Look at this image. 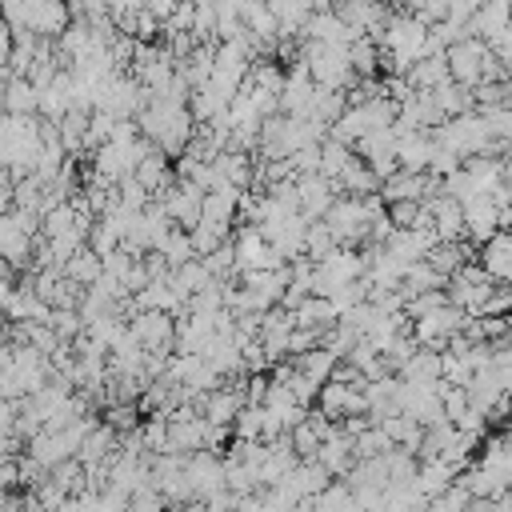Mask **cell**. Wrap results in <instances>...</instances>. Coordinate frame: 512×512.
I'll return each mask as SVG.
<instances>
[{
	"label": "cell",
	"instance_id": "6da1fadb",
	"mask_svg": "<svg viewBox=\"0 0 512 512\" xmlns=\"http://www.w3.org/2000/svg\"><path fill=\"white\" fill-rule=\"evenodd\" d=\"M444 56H448V72H452V80L476 88V84L484 80V64H488V56H492V44H488L484 36H464V40L448 44Z\"/></svg>",
	"mask_w": 512,
	"mask_h": 512
},
{
	"label": "cell",
	"instance_id": "7a4b0ae2",
	"mask_svg": "<svg viewBox=\"0 0 512 512\" xmlns=\"http://www.w3.org/2000/svg\"><path fill=\"white\" fill-rule=\"evenodd\" d=\"M128 328H132V336L148 352H172L176 348V316L164 312V308H140V312H132Z\"/></svg>",
	"mask_w": 512,
	"mask_h": 512
},
{
	"label": "cell",
	"instance_id": "3957f363",
	"mask_svg": "<svg viewBox=\"0 0 512 512\" xmlns=\"http://www.w3.org/2000/svg\"><path fill=\"white\" fill-rule=\"evenodd\" d=\"M156 200L164 204V212H168L180 228H192V224L204 216V188H200V184H192V180H180L176 188L168 184Z\"/></svg>",
	"mask_w": 512,
	"mask_h": 512
},
{
	"label": "cell",
	"instance_id": "277c9868",
	"mask_svg": "<svg viewBox=\"0 0 512 512\" xmlns=\"http://www.w3.org/2000/svg\"><path fill=\"white\" fill-rule=\"evenodd\" d=\"M312 92H316V80H312L308 64L296 56L292 68H288V76H284V88H280V112L284 116H308Z\"/></svg>",
	"mask_w": 512,
	"mask_h": 512
},
{
	"label": "cell",
	"instance_id": "5b68a950",
	"mask_svg": "<svg viewBox=\"0 0 512 512\" xmlns=\"http://www.w3.org/2000/svg\"><path fill=\"white\" fill-rule=\"evenodd\" d=\"M188 480H192L196 500H208L212 492L228 488V484H224V460H220L212 448H196V452H188Z\"/></svg>",
	"mask_w": 512,
	"mask_h": 512
},
{
	"label": "cell",
	"instance_id": "8992f818",
	"mask_svg": "<svg viewBox=\"0 0 512 512\" xmlns=\"http://www.w3.org/2000/svg\"><path fill=\"white\" fill-rule=\"evenodd\" d=\"M496 232H500V204H496V196L484 192V196L464 200V236L472 244H484Z\"/></svg>",
	"mask_w": 512,
	"mask_h": 512
},
{
	"label": "cell",
	"instance_id": "52a82bcc",
	"mask_svg": "<svg viewBox=\"0 0 512 512\" xmlns=\"http://www.w3.org/2000/svg\"><path fill=\"white\" fill-rule=\"evenodd\" d=\"M440 236L432 228H392V236L384 240V252L396 256L400 264H416L428 256V248L436 244Z\"/></svg>",
	"mask_w": 512,
	"mask_h": 512
},
{
	"label": "cell",
	"instance_id": "ba28073f",
	"mask_svg": "<svg viewBox=\"0 0 512 512\" xmlns=\"http://www.w3.org/2000/svg\"><path fill=\"white\" fill-rule=\"evenodd\" d=\"M296 188H300V212H304L308 220H320V216L332 208V200H336V184H332L324 172H304V176H296Z\"/></svg>",
	"mask_w": 512,
	"mask_h": 512
},
{
	"label": "cell",
	"instance_id": "9c48e42d",
	"mask_svg": "<svg viewBox=\"0 0 512 512\" xmlns=\"http://www.w3.org/2000/svg\"><path fill=\"white\" fill-rule=\"evenodd\" d=\"M480 264L488 268V276L496 284H512V228H500L496 236H488L480 244Z\"/></svg>",
	"mask_w": 512,
	"mask_h": 512
},
{
	"label": "cell",
	"instance_id": "30bf717a",
	"mask_svg": "<svg viewBox=\"0 0 512 512\" xmlns=\"http://www.w3.org/2000/svg\"><path fill=\"white\" fill-rule=\"evenodd\" d=\"M204 436H208L204 412L176 416V420H168V448L164 452H196V448H204Z\"/></svg>",
	"mask_w": 512,
	"mask_h": 512
},
{
	"label": "cell",
	"instance_id": "8fae6325",
	"mask_svg": "<svg viewBox=\"0 0 512 512\" xmlns=\"http://www.w3.org/2000/svg\"><path fill=\"white\" fill-rule=\"evenodd\" d=\"M116 448H120V432L108 424V420H100L88 436H84V444H80V464L84 468H96V464H104V460H112L116 456Z\"/></svg>",
	"mask_w": 512,
	"mask_h": 512
},
{
	"label": "cell",
	"instance_id": "7c38bea8",
	"mask_svg": "<svg viewBox=\"0 0 512 512\" xmlns=\"http://www.w3.org/2000/svg\"><path fill=\"white\" fill-rule=\"evenodd\" d=\"M316 460H320L332 476H344V472L356 464V444H352V436H348L344 428H336L332 436H324V440H320Z\"/></svg>",
	"mask_w": 512,
	"mask_h": 512
},
{
	"label": "cell",
	"instance_id": "4fadbf2b",
	"mask_svg": "<svg viewBox=\"0 0 512 512\" xmlns=\"http://www.w3.org/2000/svg\"><path fill=\"white\" fill-rule=\"evenodd\" d=\"M432 148H436V140H432L428 132L412 128V132H400V140H396V160H400V168H408V172H428Z\"/></svg>",
	"mask_w": 512,
	"mask_h": 512
},
{
	"label": "cell",
	"instance_id": "5bb4252c",
	"mask_svg": "<svg viewBox=\"0 0 512 512\" xmlns=\"http://www.w3.org/2000/svg\"><path fill=\"white\" fill-rule=\"evenodd\" d=\"M508 20H512V0H484L480 8H476V16L468 20V32L472 36H484L488 44L508 28Z\"/></svg>",
	"mask_w": 512,
	"mask_h": 512
},
{
	"label": "cell",
	"instance_id": "9a60e30c",
	"mask_svg": "<svg viewBox=\"0 0 512 512\" xmlns=\"http://www.w3.org/2000/svg\"><path fill=\"white\" fill-rule=\"evenodd\" d=\"M4 112H12V116H40V88L32 84V76H16V72H8Z\"/></svg>",
	"mask_w": 512,
	"mask_h": 512
},
{
	"label": "cell",
	"instance_id": "2e32d148",
	"mask_svg": "<svg viewBox=\"0 0 512 512\" xmlns=\"http://www.w3.org/2000/svg\"><path fill=\"white\" fill-rule=\"evenodd\" d=\"M132 176H136V180H140V184H144V188H148L152 196H160V192H164V188L172 184V168H168V152L152 144V148H148V152L140 156V164H136V172H132Z\"/></svg>",
	"mask_w": 512,
	"mask_h": 512
},
{
	"label": "cell",
	"instance_id": "e0dca14e",
	"mask_svg": "<svg viewBox=\"0 0 512 512\" xmlns=\"http://www.w3.org/2000/svg\"><path fill=\"white\" fill-rule=\"evenodd\" d=\"M332 184H336V192H344V196H368V192H380V176L368 168L364 156H352V160L344 164V172H340Z\"/></svg>",
	"mask_w": 512,
	"mask_h": 512
},
{
	"label": "cell",
	"instance_id": "ac0fdd59",
	"mask_svg": "<svg viewBox=\"0 0 512 512\" xmlns=\"http://www.w3.org/2000/svg\"><path fill=\"white\" fill-rule=\"evenodd\" d=\"M396 376L416 380V384H440V348H424V344H420V348L400 364Z\"/></svg>",
	"mask_w": 512,
	"mask_h": 512
},
{
	"label": "cell",
	"instance_id": "d6986e66",
	"mask_svg": "<svg viewBox=\"0 0 512 512\" xmlns=\"http://www.w3.org/2000/svg\"><path fill=\"white\" fill-rule=\"evenodd\" d=\"M100 272H104V256H100L92 244H80V248L64 260V276H68V280H76L80 288H88Z\"/></svg>",
	"mask_w": 512,
	"mask_h": 512
},
{
	"label": "cell",
	"instance_id": "ffe728a7",
	"mask_svg": "<svg viewBox=\"0 0 512 512\" xmlns=\"http://www.w3.org/2000/svg\"><path fill=\"white\" fill-rule=\"evenodd\" d=\"M168 280H172V288H176V292H180V296L188 300L192 292H200V288H208V284H212L216 276L208 272V264H204L200 256H192V260H184V264H176V268L168 272Z\"/></svg>",
	"mask_w": 512,
	"mask_h": 512
},
{
	"label": "cell",
	"instance_id": "44dd1931",
	"mask_svg": "<svg viewBox=\"0 0 512 512\" xmlns=\"http://www.w3.org/2000/svg\"><path fill=\"white\" fill-rule=\"evenodd\" d=\"M444 80H452L448 56H420V60L408 68V84L420 88V92H432V88H440Z\"/></svg>",
	"mask_w": 512,
	"mask_h": 512
},
{
	"label": "cell",
	"instance_id": "7402d4cb",
	"mask_svg": "<svg viewBox=\"0 0 512 512\" xmlns=\"http://www.w3.org/2000/svg\"><path fill=\"white\" fill-rule=\"evenodd\" d=\"M292 316H296V324H304V328H328V324H336V320H340V312L332 308V300H328V296H320V292L304 296V300L292 308Z\"/></svg>",
	"mask_w": 512,
	"mask_h": 512
},
{
	"label": "cell",
	"instance_id": "603a6c76",
	"mask_svg": "<svg viewBox=\"0 0 512 512\" xmlns=\"http://www.w3.org/2000/svg\"><path fill=\"white\" fill-rule=\"evenodd\" d=\"M436 272H444V276H452L464 260H472V244H464V240H436L432 248H428V256H424Z\"/></svg>",
	"mask_w": 512,
	"mask_h": 512
},
{
	"label": "cell",
	"instance_id": "cb8c5ba5",
	"mask_svg": "<svg viewBox=\"0 0 512 512\" xmlns=\"http://www.w3.org/2000/svg\"><path fill=\"white\" fill-rule=\"evenodd\" d=\"M308 380H316V384H324L332 372H336V364H340V356L328 348V344H316V348H308V352H300L296 360H292Z\"/></svg>",
	"mask_w": 512,
	"mask_h": 512
},
{
	"label": "cell",
	"instance_id": "d4e9b609",
	"mask_svg": "<svg viewBox=\"0 0 512 512\" xmlns=\"http://www.w3.org/2000/svg\"><path fill=\"white\" fill-rule=\"evenodd\" d=\"M428 288H448V276H444V272H436L428 260L408 264V268H404V280H400L404 300H408V296H416V292H428Z\"/></svg>",
	"mask_w": 512,
	"mask_h": 512
},
{
	"label": "cell",
	"instance_id": "484cf974",
	"mask_svg": "<svg viewBox=\"0 0 512 512\" xmlns=\"http://www.w3.org/2000/svg\"><path fill=\"white\" fill-rule=\"evenodd\" d=\"M348 60H352L356 76H376L380 72V44L372 36H356V40H348Z\"/></svg>",
	"mask_w": 512,
	"mask_h": 512
},
{
	"label": "cell",
	"instance_id": "4316f807",
	"mask_svg": "<svg viewBox=\"0 0 512 512\" xmlns=\"http://www.w3.org/2000/svg\"><path fill=\"white\" fill-rule=\"evenodd\" d=\"M228 228L232 224H220V220H196L192 228H188V236H192V248H196V256H208L212 248H220L224 240H228Z\"/></svg>",
	"mask_w": 512,
	"mask_h": 512
},
{
	"label": "cell",
	"instance_id": "83f0119b",
	"mask_svg": "<svg viewBox=\"0 0 512 512\" xmlns=\"http://www.w3.org/2000/svg\"><path fill=\"white\" fill-rule=\"evenodd\" d=\"M352 156H356L352 144H344V140H336V136H324V140H320V172H324L328 180H336Z\"/></svg>",
	"mask_w": 512,
	"mask_h": 512
},
{
	"label": "cell",
	"instance_id": "f1b7e54d",
	"mask_svg": "<svg viewBox=\"0 0 512 512\" xmlns=\"http://www.w3.org/2000/svg\"><path fill=\"white\" fill-rule=\"evenodd\" d=\"M84 136H88V112L84 108H68L60 116V140L68 152H84Z\"/></svg>",
	"mask_w": 512,
	"mask_h": 512
},
{
	"label": "cell",
	"instance_id": "f546056e",
	"mask_svg": "<svg viewBox=\"0 0 512 512\" xmlns=\"http://www.w3.org/2000/svg\"><path fill=\"white\" fill-rule=\"evenodd\" d=\"M284 76H288V72H284L276 60H252V68H248V80H244V84H252V88H264V92H276V96H280Z\"/></svg>",
	"mask_w": 512,
	"mask_h": 512
},
{
	"label": "cell",
	"instance_id": "4dcf8cb0",
	"mask_svg": "<svg viewBox=\"0 0 512 512\" xmlns=\"http://www.w3.org/2000/svg\"><path fill=\"white\" fill-rule=\"evenodd\" d=\"M332 248H336V236H332L328 220H324V216H320V220H308V232H304V256L324 260Z\"/></svg>",
	"mask_w": 512,
	"mask_h": 512
},
{
	"label": "cell",
	"instance_id": "1f68e13d",
	"mask_svg": "<svg viewBox=\"0 0 512 512\" xmlns=\"http://www.w3.org/2000/svg\"><path fill=\"white\" fill-rule=\"evenodd\" d=\"M156 252H164V260H168L172 268L196 256V248H192V236H188V228H180V224H172V232L160 240V248H156Z\"/></svg>",
	"mask_w": 512,
	"mask_h": 512
},
{
	"label": "cell",
	"instance_id": "d6a6232c",
	"mask_svg": "<svg viewBox=\"0 0 512 512\" xmlns=\"http://www.w3.org/2000/svg\"><path fill=\"white\" fill-rule=\"evenodd\" d=\"M352 444H356V460L360 456H384V452H392L396 444H392V436L380 428V424H368L364 432H356L352 436Z\"/></svg>",
	"mask_w": 512,
	"mask_h": 512
},
{
	"label": "cell",
	"instance_id": "836d02e7",
	"mask_svg": "<svg viewBox=\"0 0 512 512\" xmlns=\"http://www.w3.org/2000/svg\"><path fill=\"white\" fill-rule=\"evenodd\" d=\"M204 264H208V272L216 276V280H232V276H240V268H236V248H232V240H224L220 248H212L208 256H200Z\"/></svg>",
	"mask_w": 512,
	"mask_h": 512
},
{
	"label": "cell",
	"instance_id": "e575fe53",
	"mask_svg": "<svg viewBox=\"0 0 512 512\" xmlns=\"http://www.w3.org/2000/svg\"><path fill=\"white\" fill-rule=\"evenodd\" d=\"M232 432L240 440H264V404H244L240 416L232 420Z\"/></svg>",
	"mask_w": 512,
	"mask_h": 512
},
{
	"label": "cell",
	"instance_id": "d590c367",
	"mask_svg": "<svg viewBox=\"0 0 512 512\" xmlns=\"http://www.w3.org/2000/svg\"><path fill=\"white\" fill-rule=\"evenodd\" d=\"M288 440H292L296 456L304 460V456H316V448H320V440H324V436H320V428H316V424L308 420V412H304V420L288 428Z\"/></svg>",
	"mask_w": 512,
	"mask_h": 512
},
{
	"label": "cell",
	"instance_id": "8d00e7d4",
	"mask_svg": "<svg viewBox=\"0 0 512 512\" xmlns=\"http://www.w3.org/2000/svg\"><path fill=\"white\" fill-rule=\"evenodd\" d=\"M48 324L56 328L60 340H76V336L84 332V316H80V308H52V320H48Z\"/></svg>",
	"mask_w": 512,
	"mask_h": 512
},
{
	"label": "cell",
	"instance_id": "74e56055",
	"mask_svg": "<svg viewBox=\"0 0 512 512\" xmlns=\"http://www.w3.org/2000/svg\"><path fill=\"white\" fill-rule=\"evenodd\" d=\"M468 504H476V496H472L468 484H460V480H452L440 496H432V508H468Z\"/></svg>",
	"mask_w": 512,
	"mask_h": 512
},
{
	"label": "cell",
	"instance_id": "f35d334b",
	"mask_svg": "<svg viewBox=\"0 0 512 512\" xmlns=\"http://www.w3.org/2000/svg\"><path fill=\"white\" fill-rule=\"evenodd\" d=\"M420 204H424V200H396V204H388L392 224H396V228H412L416 216H420Z\"/></svg>",
	"mask_w": 512,
	"mask_h": 512
},
{
	"label": "cell",
	"instance_id": "ab89813d",
	"mask_svg": "<svg viewBox=\"0 0 512 512\" xmlns=\"http://www.w3.org/2000/svg\"><path fill=\"white\" fill-rule=\"evenodd\" d=\"M292 168H296V176H304V172H320V144H304V148H296V152H292Z\"/></svg>",
	"mask_w": 512,
	"mask_h": 512
},
{
	"label": "cell",
	"instance_id": "60d3db41",
	"mask_svg": "<svg viewBox=\"0 0 512 512\" xmlns=\"http://www.w3.org/2000/svg\"><path fill=\"white\" fill-rule=\"evenodd\" d=\"M8 60H12V24L0 20V68H8Z\"/></svg>",
	"mask_w": 512,
	"mask_h": 512
},
{
	"label": "cell",
	"instance_id": "b9f144b4",
	"mask_svg": "<svg viewBox=\"0 0 512 512\" xmlns=\"http://www.w3.org/2000/svg\"><path fill=\"white\" fill-rule=\"evenodd\" d=\"M176 4H180V0H148V12L160 16V20H168V16L176 12Z\"/></svg>",
	"mask_w": 512,
	"mask_h": 512
},
{
	"label": "cell",
	"instance_id": "7bdbcfd3",
	"mask_svg": "<svg viewBox=\"0 0 512 512\" xmlns=\"http://www.w3.org/2000/svg\"><path fill=\"white\" fill-rule=\"evenodd\" d=\"M12 212V184H0V216Z\"/></svg>",
	"mask_w": 512,
	"mask_h": 512
},
{
	"label": "cell",
	"instance_id": "ee69618b",
	"mask_svg": "<svg viewBox=\"0 0 512 512\" xmlns=\"http://www.w3.org/2000/svg\"><path fill=\"white\" fill-rule=\"evenodd\" d=\"M4 88H8V68H0V112H4Z\"/></svg>",
	"mask_w": 512,
	"mask_h": 512
},
{
	"label": "cell",
	"instance_id": "f6af8a7d",
	"mask_svg": "<svg viewBox=\"0 0 512 512\" xmlns=\"http://www.w3.org/2000/svg\"><path fill=\"white\" fill-rule=\"evenodd\" d=\"M268 8H272V12L280 16V8H284V0H268Z\"/></svg>",
	"mask_w": 512,
	"mask_h": 512
},
{
	"label": "cell",
	"instance_id": "bcb514c9",
	"mask_svg": "<svg viewBox=\"0 0 512 512\" xmlns=\"http://www.w3.org/2000/svg\"><path fill=\"white\" fill-rule=\"evenodd\" d=\"M504 76L512 80V56H504Z\"/></svg>",
	"mask_w": 512,
	"mask_h": 512
}]
</instances>
